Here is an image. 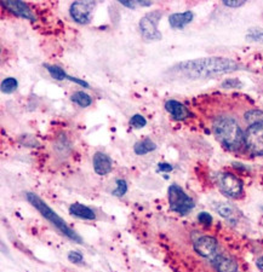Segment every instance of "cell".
Returning <instances> with one entry per match:
<instances>
[{"label":"cell","mask_w":263,"mask_h":272,"mask_svg":"<svg viewBox=\"0 0 263 272\" xmlns=\"http://www.w3.org/2000/svg\"><path fill=\"white\" fill-rule=\"evenodd\" d=\"M155 149H157V145L154 142H152V139H143L136 143L134 146V151L136 155H146V154L154 151Z\"/></svg>","instance_id":"16"},{"label":"cell","mask_w":263,"mask_h":272,"mask_svg":"<svg viewBox=\"0 0 263 272\" xmlns=\"http://www.w3.org/2000/svg\"><path fill=\"white\" fill-rule=\"evenodd\" d=\"M45 68H46V70L49 72V74H50L55 80L61 81V80H64L68 78V75L66 74V72H64L61 67H58V65L45 64Z\"/></svg>","instance_id":"18"},{"label":"cell","mask_w":263,"mask_h":272,"mask_svg":"<svg viewBox=\"0 0 263 272\" xmlns=\"http://www.w3.org/2000/svg\"><path fill=\"white\" fill-rule=\"evenodd\" d=\"M72 101L79 107H82V108H88L92 103V98L88 93H85L84 91H78V92L73 93Z\"/></svg>","instance_id":"17"},{"label":"cell","mask_w":263,"mask_h":272,"mask_svg":"<svg viewBox=\"0 0 263 272\" xmlns=\"http://www.w3.org/2000/svg\"><path fill=\"white\" fill-rule=\"evenodd\" d=\"M68 260L73 264H80L83 263V260H84V256H83L82 253L79 252H69Z\"/></svg>","instance_id":"26"},{"label":"cell","mask_w":263,"mask_h":272,"mask_svg":"<svg viewBox=\"0 0 263 272\" xmlns=\"http://www.w3.org/2000/svg\"><path fill=\"white\" fill-rule=\"evenodd\" d=\"M250 122L245 135L244 144L252 155H263V111L251 110L245 115Z\"/></svg>","instance_id":"4"},{"label":"cell","mask_w":263,"mask_h":272,"mask_svg":"<svg viewBox=\"0 0 263 272\" xmlns=\"http://www.w3.org/2000/svg\"><path fill=\"white\" fill-rule=\"evenodd\" d=\"M239 68L240 65L233 59L211 57V58H199L194 61L183 62V63L176 65L175 69L184 77L200 79V78H209L212 75L235 72Z\"/></svg>","instance_id":"1"},{"label":"cell","mask_w":263,"mask_h":272,"mask_svg":"<svg viewBox=\"0 0 263 272\" xmlns=\"http://www.w3.org/2000/svg\"><path fill=\"white\" fill-rule=\"evenodd\" d=\"M26 197H27L28 202H29L30 205H32L33 207H34L36 211H38L39 213L46 219V220L50 221V223L53 224L62 235H64V236L68 237L69 240L74 241V242L79 243V245L80 243H83L82 237H80L79 235L72 229V227H69L66 221H64L63 219L56 213V212H54L53 209L49 207V206L46 205V203L44 202L38 195H35V193L33 192H27L26 193Z\"/></svg>","instance_id":"3"},{"label":"cell","mask_w":263,"mask_h":272,"mask_svg":"<svg viewBox=\"0 0 263 272\" xmlns=\"http://www.w3.org/2000/svg\"><path fill=\"white\" fill-rule=\"evenodd\" d=\"M159 171L161 172H171L174 169V167L171 166L170 163H166V162H161V163L158 164Z\"/></svg>","instance_id":"29"},{"label":"cell","mask_w":263,"mask_h":272,"mask_svg":"<svg viewBox=\"0 0 263 272\" xmlns=\"http://www.w3.org/2000/svg\"><path fill=\"white\" fill-rule=\"evenodd\" d=\"M212 264L217 272H238V264L228 256L217 255L213 259Z\"/></svg>","instance_id":"13"},{"label":"cell","mask_w":263,"mask_h":272,"mask_svg":"<svg viewBox=\"0 0 263 272\" xmlns=\"http://www.w3.org/2000/svg\"><path fill=\"white\" fill-rule=\"evenodd\" d=\"M223 4L228 7H240L245 4V1H243V0H225Z\"/></svg>","instance_id":"28"},{"label":"cell","mask_w":263,"mask_h":272,"mask_svg":"<svg viewBox=\"0 0 263 272\" xmlns=\"http://www.w3.org/2000/svg\"><path fill=\"white\" fill-rule=\"evenodd\" d=\"M241 86V82L236 79H227L222 82L223 88H238Z\"/></svg>","instance_id":"27"},{"label":"cell","mask_w":263,"mask_h":272,"mask_svg":"<svg viewBox=\"0 0 263 272\" xmlns=\"http://www.w3.org/2000/svg\"><path fill=\"white\" fill-rule=\"evenodd\" d=\"M169 193V203H170L171 211L175 213L186 216L192 209L194 208L193 198L189 197L186 192L183 191L181 187L173 184L170 185L168 190Z\"/></svg>","instance_id":"5"},{"label":"cell","mask_w":263,"mask_h":272,"mask_svg":"<svg viewBox=\"0 0 263 272\" xmlns=\"http://www.w3.org/2000/svg\"><path fill=\"white\" fill-rule=\"evenodd\" d=\"M117 188L116 190H113V195L114 196H124L127 191V183L125 182L124 179H118L116 182Z\"/></svg>","instance_id":"23"},{"label":"cell","mask_w":263,"mask_h":272,"mask_svg":"<svg viewBox=\"0 0 263 272\" xmlns=\"http://www.w3.org/2000/svg\"><path fill=\"white\" fill-rule=\"evenodd\" d=\"M130 125L134 128H143L147 125V120L140 114L132 115L131 119H130Z\"/></svg>","instance_id":"22"},{"label":"cell","mask_w":263,"mask_h":272,"mask_svg":"<svg viewBox=\"0 0 263 272\" xmlns=\"http://www.w3.org/2000/svg\"><path fill=\"white\" fill-rule=\"evenodd\" d=\"M217 249V241L212 236H203L194 242V250L203 258H210Z\"/></svg>","instance_id":"9"},{"label":"cell","mask_w":263,"mask_h":272,"mask_svg":"<svg viewBox=\"0 0 263 272\" xmlns=\"http://www.w3.org/2000/svg\"><path fill=\"white\" fill-rule=\"evenodd\" d=\"M256 266H257V268H259V270L263 271V256H261V258L257 259Z\"/></svg>","instance_id":"30"},{"label":"cell","mask_w":263,"mask_h":272,"mask_svg":"<svg viewBox=\"0 0 263 272\" xmlns=\"http://www.w3.org/2000/svg\"><path fill=\"white\" fill-rule=\"evenodd\" d=\"M69 213L72 216L77 217V218L85 219V220H93L96 219L95 212L87 206L82 205V203H73L69 207Z\"/></svg>","instance_id":"15"},{"label":"cell","mask_w":263,"mask_h":272,"mask_svg":"<svg viewBox=\"0 0 263 272\" xmlns=\"http://www.w3.org/2000/svg\"><path fill=\"white\" fill-rule=\"evenodd\" d=\"M221 191L232 198L239 197L243 192V182L232 173H223L218 179Z\"/></svg>","instance_id":"8"},{"label":"cell","mask_w":263,"mask_h":272,"mask_svg":"<svg viewBox=\"0 0 263 272\" xmlns=\"http://www.w3.org/2000/svg\"><path fill=\"white\" fill-rule=\"evenodd\" d=\"M198 220L202 224L209 226V225L212 223V217H211L207 212H202V213H199V216H198Z\"/></svg>","instance_id":"25"},{"label":"cell","mask_w":263,"mask_h":272,"mask_svg":"<svg viewBox=\"0 0 263 272\" xmlns=\"http://www.w3.org/2000/svg\"><path fill=\"white\" fill-rule=\"evenodd\" d=\"M1 5L4 7H6L9 11H11L12 14L16 15L18 17L26 18V20H29L32 22L35 21V16L33 15L32 10L28 7V5L23 1H2Z\"/></svg>","instance_id":"10"},{"label":"cell","mask_w":263,"mask_h":272,"mask_svg":"<svg viewBox=\"0 0 263 272\" xmlns=\"http://www.w3.org/2000/svg\"><path fill=\"white\" fill-rule=\"evenodd\" d=\"M193 17L194 15L192 11L173 14L169 17V22H170V26L174 29H182V28H184L187 25H189L193 21Z\"/></svg>","instance_id":"14"},{"label":"cell","mask_w":263,"mask_h":272,"mask_svg":"<svg viewBox=\"0 0 263 272\" xmlns=\"http://www.w3.org/2000/svg\"><path fill=\"white\" fill-rule=\"evenodd\" d=\"M95 2L92 1H75L70 5V16L79 25H88L92 18Z\"/></svg>","instance_id":"7"},{"label":"cell","mask_w":263,"mask_h":272,"mask_svg":"<svg viewBox=\"0 0 263 272\" xmlns=\"http://www.w3.org/2000/svg\"><path fill=\"white\" fill-rule=\"evenodd\" d=\"M246 39L249 41H256L263 44V29L262 28H251L247 33Z\"/></svg>","instance_id":"20"},{"label":"cell","mask_w":263,"mask_h":272,"mask_svg":"<svg viewBox=\"0 0 263 272\" xmlns=\"http://www.w3.org/2000/svg\"><path fill=\"white\" fill-rule=\"evenodd\" d=\"M18 82L15 78H6L1 81V91L4 93H12L17 90Z\"/></svg>","instance_id":"19"},{"label":"cell","mask_w":263,"mask_h":272,"mask_svg":"<svg viewBox=\"0 0 263 272\" xmlns=\"http://www.w3.org/2000/svg\"><path fill=\"white\" fill-rule=\"evenodd\" d=\"M163 14L159 10L145 15L140 21L141 35L146 40H160L161 33L158 30V23Z\"/></svg>","instance_id":"6"},{"label":"cell","mask_w":263,"mask_h":272,"mask_svg":"<svg viewBox=\"0 0 263 272\" xmlns=\"http://www.w3.org/2000/svg\"><path fill=\"white\" fill-rule=\"evenodd\" d=\"M216 212H217L221 217L228 219L232 218V216H233L234 208L232 207L231 205H228V203H221V205H218L217 207H216Z\"/></svg>","instance_id":"21"},{"label":"cell","mask_w":263,"mask_h":272,"mask_svg":"<svg viewBox=\"0 0 263 272\" xmlns=\"http://www.w3.org/2000/svg\"><path fill=\"white\" fill-rule=\"evenodd\" d=\"M93 171L98 174V176H106V174L111 173L112 168H113V162L108 155L103 153H96L92 159Z\"/></svg>","instance_id":"11"},{"label":"cell","mask_w":263,"mask_h":272,"mask_svg":"<svg viewBox=\"0 0 263 272\" xmlns=\"http://www.w3.org/2000/svg\"><path fill=\"white\" fill-rule=\"evenodd\" d=\"M120 4L129 7V9H135V7L137 6H150L152 1H139V0H136V1H130V0H121Z\"/></svg>","instance_id":"24"},{"label":"cell","mask_w":263,"mask_h":272,"mask_svg":"<svg viewBox=\"0 0 263 272\" xmlns=\"http://www.w3.org/2000/svg\"><path fill=\"white\" fill-rule=\"evenodd\" d=\"M213 133L221 144L229 150H235L244 143L243 131L233 117H217L213 122Z\"/></svg>","instance_id":"2"},{"label":"cell","mask_w":263,"mask_h":272,"mask_svg":"<svg viewBox=\"0 0 263 272\" xmlns=\"http://www.w3.org/2000/svg\"><path fill=\"white\" fill-rule=\"evenodd\" d=\"M165 108L166 110L173 115V117L175 120H184L191 116V111L187 109V107L179 103V102L175 101V99H170V101L166 102Z\"/></svg>","instance_id":"12"}]
</instances>
